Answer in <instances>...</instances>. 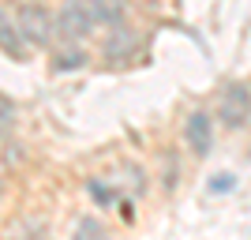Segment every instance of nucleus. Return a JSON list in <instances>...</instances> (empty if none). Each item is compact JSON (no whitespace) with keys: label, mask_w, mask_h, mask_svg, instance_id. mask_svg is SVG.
Here are the masks:
<instances>
[{"label":"nucleus","mask_w":251,"mask_h":240,"mask_svg":"<svg viewBox=\"0 0 251 240\" xmlns=\"http://www.w3.org/2000/svg\"><path fill=\"white\" fill-rule=\"evenodd\" d=\"M19 30L23 38L30 45H38V49H45V45H52V38L60 34V27H56V15H52L45 4H23L19 8Z\"/></svg>","instance_id":"1"},{"label":"nucleus","mask_w":251,"mask_h":240,"mask_svg":"<svg viewBox=\"0 0 251 240\" xmlns=\"http://www.w3.org/2000/svg\"><path fill=\"white\" fill-rule=\"evenodd\" d=\"M56 27H60V38H68V42H83L98 30L86 0H64V8L56 11Z\"/></svg>","instance_id":"2"},{"label":"nucleus","mask_w":251,"mask_h":240,"mask_svg":"<svg viewBox=\"0 0 251 240\" xmlns=\"http://www.w3.org/2000/svg\"><path fill=\"white\" fill-rule=\"evenodd\" d=\"M221 120V124L229 128V132H236V128L248 124V116H251V90L244 83H232L225 86V94H221L218 102V113H214Z\"/></svg>","instance_id":"3"},{"label":"nucleus","mask_w":251,"mask_h":240,"mask_svg":"<svg viewBox=\"0 0 251 240\" xmlns=\"http://www.w3.org/2000/svg\"><path fill=\"white\" fill-rule=\"evenodd\" d=\"M184 143L195 158H206L214 150V116L206 109H191L184 120Z\"/></svg>","instance_id":"4"},{"label":"nucleus","mask_w":251,"mask_h":240,"mask_svg":"<svg viewBox=\"0 0 251 240\" xmlns=\"http://www.w3.org/2000/svg\"><path fill=\"white\" fill-rule=\"evenodd\" d=\"M135 30L131 27H124V23H116V27H109V34H105L101 42V56H113V60H120V56H135Z\"/></svg>","instance_id":"5"},{"label":"nucleus","mask_w":251,"mask_h":240,"mask_svg":"<svg viewBox=\"0 0 251 240\" xmlns=\"http://www.w3.org/2000/svg\"><path fill=\"white\" fill-rule=\"evenodd\" d=\"M26 38H23L19 30V19H11V11H4L0 15V49H4V56H11V60H23L26 56Z\"/></svg>","instance_id":"6"},{"label":"nucleus","mask_w":251,"mask_h":240,"mask_svg":"<svg viewBox=\"0 0 251 240\" xmlns=\"http://www.w3.org/2000/svg\"><path fill=\"white\" fill-rule=\"evenodd\" d=\"M86 8H90L98 27H116L127 15V0H86Z\"/></svg>","instance_id":"7"},{"label":"nucleus","mask_w":251,"mask_h":240,"mask_svg":"<svg viewBox=\"0 0 251 240\" xmlns=\"http://www.w3.org/2000/svg\"><path fill=\"white\" fill-rule=\"evenodd\" d=\"M86 60H90L86 49L79 42H72L68 49H60L56 56H52V68H56V72H79V68H86Z\"/></svg>","instance_id":"8"},{"label":"nucleus","mask_w":251,"mask_h":240,"mask_svg":"<svg viewBox=\"0 0 251 240\" xmlns=\"http://www.w3.org/2000/svg\"><path fill=\"white\" fill-rule=\"evenodd\" d=\"M232 188H236V177H232V173H214V177H210V184H206L210 195H229Z\"/></svg>","instance_id":"9"},{"label":"nucleus","mask_w":251,"mask_h":240,"mask_svg":"<svg viewBox=\"0 0 251 240\" xmlns=\"http://www.w3.org/2000/svg\"><path fill=\"white\" fill-rule=\"evenodd\" d=\"M86 188H90V195H94L101 207H113V203H116V191L109 188V184H101V180H90Z\"/></svg>","instance_id":"10"},{"label":"nucleus","mask_w":251,"mask_h":240,"mask_svg":"<svg viewBox=\"0 0 251 240\" xmlns=\"http://www.w3.org/2000/svg\"><path fill=\"white\" fill-rule=\"evenodd\" d=\"M101 221H94V218H83L79 225H75V237H101Z\"/></svg>","instance_id":"11"},{"label":"nucleus","mask_w":251,"mask_h":240,"mask_svg":"<svg viewBox=\"0 0 251 240\" xmlns=\"http://www.w3.org/2000/svg\"><path fill=\"white\" fill-rule=\"evenodd\" d=\"M161 184H165V188H173V184H176V158L161 161Z\"/></svg>","instance_id":"12"},{"label":"nucleus","mask_w":251,"mask_h":240,"mask_svg":"<svg viewBox=\"0 0 251 240\" xmlns=\"http://www.w3.org/2000/svg\"><path fill=\"white\" fill-rule=\"evenodd\" d=\"M4 128H11V102L4 98Z\"/></svg>","instance_id":"13"}]
</instances>
